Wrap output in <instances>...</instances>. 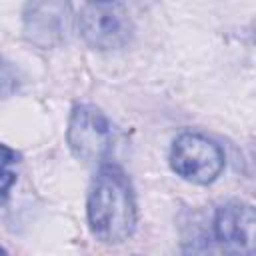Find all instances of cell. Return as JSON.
Instances as JSON below:
<instances>
[{
	"instance_id": "3957f363",
	"label": "cell",
	"mask_w": 256,
	"mask_h": 256,
	"mask_svg": "<svg viewBox=\"0 0 256 256\" xmlns=\"http://www.w3.org/2000/svg\"><path fill=\"white\" fill-rule=\"evenodd\" d=\"M114 126L100 108L92 104H76L72 108L66 140L78 160L102 166L114 148Z\"/></svg>"
},
{
	"instance_id": "30bf717a",
	"label": "cell",
	"mask_w": 256,
	"mask_h": 256,
	"mask_svg": "<svg viewBox=\"0 0 256 256\" xmlns=\"http://www.w3.org/2000/svg\"><path fill=\"white\" fill-rule=\"evenodd\" d=\"M134 256H142V254H134Z\"/></svg>"
},
{
	"instance_id": "52a82bcc",
	"label": "cell",
	"mask_w": 256,
	"mask_h": 256,
	"mask_svg": "<svg viewBox=\"0 0 256 256\" xmlns=\"http://www.w3.org/2000/svg\"><path fill=\"white\" fill-rule=\"evenodd\" d=\"M18 160H20V154L0 142V204H4L8 200L10 188L16 182V174L12 172V166Z\"/></svg>"
},
{
	"instance_id": "9c48e42d",
	"label": "cell",
	"mask_w": 256,
	"mask_h": 256,
	"mask_svg": "<svg viewBox=\"0 0 256 256\" xmlns=\"http://www.w3.org/2000/svg\"><path fill=\"white\" fill-rule=\"evenodd\" d=\"M0 256H8V252H6V250H4L2 246H0Z\"/></svg>"
},
{
	"instance_id": "5b68a950",
	"label": "cell",
	"mask_w": 256,
	"mask_h": 256,
	"mask_svg": "<svg viewBox=\"0 0 256 256\" xmlns=\"http://www.w3.org/2000/svg\"><path fill=\"white\" fill-rule=\"evenodd\" d=\"M22 16L24 36L40 48H54L68 36L72 6L68 2H30Z\"/></svg>"
},
{
	"instance_id": "ba28073f",
	"label": "cell",
	"mask_w": 256,
	"mask_h": 256,
	"mask_svg": "<svg viewBox=\"0 0 256 256\" xmlns=\"http://www.w3.org/2000/svg\"><path fill=\"white\" fill-rule=\"evenodd\" d=\"M14 86H16V82H14L12 70L8 68V64H4L0 60V98H6L14 90Z\"/></svg>"
},
{
	"instance_id": "7a4b0ae2",
	"label": "cell",
	"mask_w": 256,
	"mask_h": 256,
	"mask_svg": "<svg viewBox=\"0 0 256 256\" xmlns=\"http://www.w3.org/2000/svg\"><path fill=\"white\" fill-rule=\"evenodd\" d=\"M76 22L84 42L96 50H118L134 34L130 12L120 2H86L80 6Z\"/></svg>"
},
{
	"instance_id": "6da1fadb",
	"label": "cell",
	"mask_w": 256,
	"mask_h": 256,
	"mask_svg": "<svg viewBox=\"0 0 256 256\" xmlns=\"http://www.w3.org/2000/svg\"><path fill=\"white\" fill-rule=\"evenodd\" d=\"M88 226L94 238L120 244L132 236L138 220L132 184L122 168L102 164L92 180L86 202Z\"/></svg>"
},
{
	"instance_id": "8992f818",
	"label": "cell",
	"mask_w": 256,
	"mask_h": 256,
	"mask_svg": "<svg viewBox=\"0 0 256 256\" xmlns=\"http://www.w3.org/2000/svg\"><path fill=\"white\" fill-rule=\"evenodd\" d=\"M256 214L246 202H228L214 216L216 240L236 256H254Z\"/></svg>"
},
{
	"instance_id": "277c9868",
	"label": "cell",
	"mask_w": 256,
	"mask_h": 256,
	"mask_svg": "<svg viewBox=\"0 0 256 256\" xmlns=\"http://www.w3.org/2000/svg\"><path fill=\"white\" fill-rule=\"evenodd\" d=\"M222 148L204 134L182 132L170 148L172 170L192 184H212L224 170Z\"/></svg>"
}]
</instances>
